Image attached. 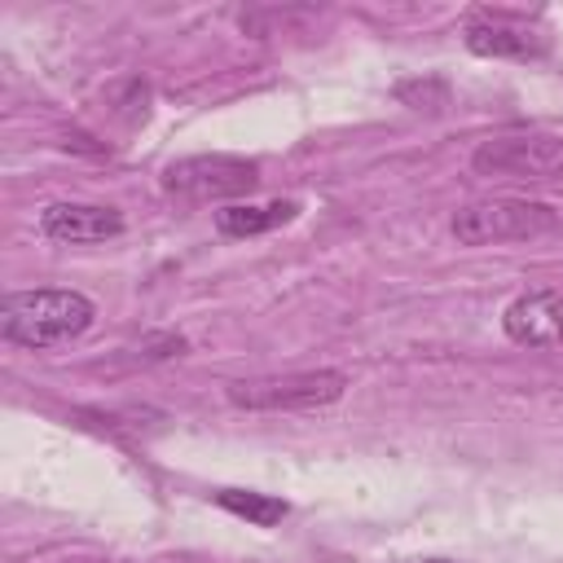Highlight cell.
I'll list each match as a JSON object with an SVG mask.
<instances>
[{
	"label": "cell",
	"mask_w": 563,
	"mask_h": 563,
	"mask_svg": "<svg viewBox=\"0 0 563 563\" xmlns=\"http://www.w3.org/2000/svg\"><path fill=\"white\" fill-rule=\"evenodd\" d=\"M427 563H449V559H427Z\"/></svg>",
	"instance_id": "obj_12"
},
{
	"label": "cell",
	"mask_w": 563,
	"mask_h": 563,
	"mask_svg": "<svg viewBox=\"0 0 563 563\" xmlns=\"http://www.w3.org/2000/svg\"><path fill=\"white\" fill-rule=\"evenodd\" d=\"M396 97L409 106V110H427V114H440L449 106V84L435 79V75H422V79H400L396 84Z\"/></svg>",
	"instance_id": "obj_11"
},
{
	"label": "cell",
	"mask_w": 563,
	"mask_h": 563,
	"mask_svg": "<svg viewBox=\"0 0 563 563\" xmlns=\"http://www.w3.org/2000/svg\"><path fill=\"white\" fill-rule=\"evenodd\" d=\"M347 391L343 369H303V374H268V378H242L229 383V405L255 409V413H282V409H321L334 405Z\"/></svg>",
	"instance_id": "obj_3"
},
{
	"label": "cell",
	"mask_w": 563,
	"mask_h": 563,
	"mask_svg": "<svg viewBox=\"0 0 563 563\" xmlns=\"http://www.w3.org/2000/svg\"><path fill=\"white\" fill-rule=\"evenodd\" d=\"M260 180V163L242 154H194L163 167V189L185 202H211V198H238L251 194Z\"/></svg>",
	"instance_id": "obj_4"
},
{
	"label": "cell",
	"mask_w": 563,
	"mask_h": 563,
	"mask_svg": "<svg viewBox=\"0 0 563 563\" xmlns=\"http://www.w3.org/2000/svg\"><path fill=\"white\" fill-rule=\"evenodd\" d=\"M466 48L479 57H537V53H545V35L528 31L515 18L479 13L466 22Z\"/></svg>",
	"instance_id": "obj_8"
},
{
	"label": "cell",
	"mask_w": 563,
	"mask_h": 563,
	"mask_svg": "<svg viewBox=\"0 0 563 563\" xmlns=\"http://www.w3.org/2000/svg\"><path fill=\"white\" fill-rule=\"evenodd\" d=\"M299 216V202L295 198H277V202H233V207H220L216 211V229L224 238H255V233H268L286 220Z\"/></svg>",
	"instance_id": "obj_9"
},
{
	"label": "cell",
	"mask_w": 563,
	"mask_h": 563,
	"mask_svg": "<svg viewBox=\"0 0 563 563\" xmlns=\"http://www.w3.org/2000/svg\"><path fill=\"white\" fill-rule=\"evenodd\" d=\"M40 229L53 242L88 246V242L119 238L123 233V216L114 207H97V202H53V207H44Z\"/></svg>",
	"instance_id": "obj_7"
},
{
	"label": "cell",
	"mask_w": 563,
	"mask_h": 563,
	"mask_svg": "<svg viewBox=\"0 0 563 563\" xmlns=\"http://www.w3.org/2000/svg\"><path fill=\"white\" fill-rule=\"evenodd\" d=\"M92 299L79 290H13L0 303V334L18 347H57L92 325Z\"/></svg>",
	"instance_id": "obj_1"
},
{
	"label": "cell",
	"mask_w": 563,
	"mask_h": 563,
	"mask_svg": "<svg viewBox=\"0 0 563 563\" xmlns=\"http://www.w3.org/2000/svg\"><path fill=\"white\" fill-rule=\"evenodd\" d=\"M471 167L479 176H523V180H554L563 176V136L554 132H506L475 145Z\"/></svg>",
	"instance_id": "obj_5"
},
{
	"label": "cell",
	"mask_w": 563,
	"mask_h": 563,
	"mask_svg": "<svg viewBox=\"0 0 563 563\" xmlns=\"http://www.w3.org/2000/svg\"><path fill=\"white\" fill-rule=\"evenodd\" d=\"M559 229V211L532 198H484L453 216V238L462 246H497V242H532Z\"/></svg>",
	"instance_id": "obj_2"
},
{
	"label": "cell",
	"mask_w": 563,
	"mask_h": 563,
	"mask_svg": "<svg viewBox=\"0 0 563 563\" xmlns=\"http://www.w3.org/2000/svg\"><path fill=\"white\" fill-rule=\"evenodd\" d=\"M501 325L523 347H563V290H528V295H519L506 308Z\"/></svg>",
	"instance_id": "obj_6"
},
{
	"label": "cell",
	"mask_w": 563,
	"mask_h": 563,
	"mask_svg": "<svg viewBox=\"0 0 563 563\" xmlns=\"http://www.w3.org/2000/svg\"><path fill=\"white\" fill-rule=\"evenodd\" d=\"M216 506L255 523V528H273L286 519V501L282 497H268V493H251V488H220L216 493Z\"/></svg>",
	"instance_id": "obj_10"
}]
</instances>
